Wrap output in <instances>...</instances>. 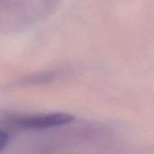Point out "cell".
Returning <instances> with one entry per match:
<instances>
[{
  "label": "cell",
  "instance_id": "6da1fadb",
  "mask_svg": "<svg viewBox=\"0 0 154 154\" xmlns=\"http://www.w3.org/2000/svg\"><path fill=\"white\" fill-rule=\"evenodd\" d=\"M74 120V116L67 113H50L36 115H6L3 118L8 127L18 130H42L68 125Z\"/></svg>",
  "mask_w": 154,
  "mask_h": 154
},
{
  "label": "cell",
  "instance_id": "7a4b0ae2",
  "mask_svg": "<svg viewBox=\"0 0 154 154\" xmlns=\"http://www.w3.org/2000/svg\"><path fill=\"white\" fill-rule=\"evenodd\" d=\"M10 134L7 130L1 129L0 131V151L1 152H4V150L8 146L10 143Z\"/></svg>",
  "mask_w": 154,
  "mask_h": 154
}]
</instances>
